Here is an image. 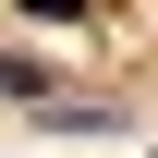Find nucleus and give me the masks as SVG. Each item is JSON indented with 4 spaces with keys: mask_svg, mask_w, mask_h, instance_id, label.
<instances>
[{
    "mask_svg": "<svg viewBox=\"0 0 158 158\" xmlns=\"http://www.w3.org/2000/svg\"><path fill=\"white\" fill-rule=\"evenodd\" d=\"M0 98H37V110H61V85H49V61H24V49H0Z\"/></svg>",
    "mask_w": 158,
    "mask_h": 158,
    "instance_id": "1",
    "label": "nucleus"
},
{
    "mask_svg": "<svg viewBox=\"0 0 158 158\" xmlns=\"http://www.w3.org/2000/svg\"><path fill=\"white\" fill-rule=\"evenodd\" d=\"M24 24H85V0H24Z\"/></svg>",
    "mask_w": 158,
    "mask_h": 158,
    "instance_id": "2",
    "label": "nucleus"
}]
</instances>
